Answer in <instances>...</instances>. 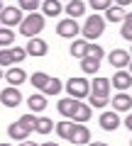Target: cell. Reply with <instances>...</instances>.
<instances>
[{"instance_id":"1","label":"cell","mask_w":132,"mask_h":146,"mask_svg":"<svg viewBox=\"0 0 132 146\" xmlns=\"http://www.w3.org/2000/svg\"><path fill=\"white\" fill-rule=\"evenodd\" d=\"M56 134L64 136V139H69L71 144H88V139H90V131L83 124H74V122H59Z\"/></svg>"},{"instance_id":"2","label":"cell","mask_w":132,"mask_h":146,"mask_svg":"<svg viewBox=\"0 0 132 146\" xmlns=\"http://www.w3.org/2000/svg\"><path fill=\"white\" fill-rule=\"evenodd\" d=\"M42 29H44V17L34 15V12H29V15L20 22V34L29 36V39H34V34H39Z\"/></svg>"},{"instance_id":"3","label":"cell","mask_w":132,"mask_h":146,"mask_svg":"<svg viewBox=\"0 0 132 146\" xmlns=\"http://www.w3.org/2000/svg\"><path fill=\"white\" fill-rule=\"evenodd\" d=\"M103 27H105V22H103L101 15H90L83 25V36L86 39H98L103 34Z\"/></svg>"},{"instance_id":"4","label":"cell","mask_w":132,"mask_h":146,"mask_svg":"<svg viewBox=\"0 0 132 146\" xmlns=\"http://www.w3.org/2000/svg\"><path fill=\"white\" fill-rule=\"evenodd\" d=\"M66 90L71 93V98L81 100V98H86V95L90 93V85H88V80H86V78H69Z\"/></svg>"},{"instance_id":"5","label":"cell","mask_w":132,"mask_h":146,"mask_svg":"<svg viewBox=\"0 0 132 146\" xmlns=\"http://www.w3.org/2000/svg\"><path fill=\"white\" fill-rule=\"evenodd\" d=\"M0 102L5 105V107H17V105L22 102V95H20V90H17L15 85L5 88L3 93H0Z\"/></svg>"},{"instance_id":"6","label":"cell","mask_w":132,"mask_h":146,"mask_svg":"<svg viewBox=\"0 0 132 146\" xmlns=\"http://www.w3.org/2000/svg\"><path fill=\"white\" fill-rule=\"evenodd\" d=\"M27 56V51L25 49H20V46H12L10 51H0V66H10L12 61H22V58Z\"/></svg>"},{"instance_id":"7","label":"cell","mask_w":132,"mask_h":146,"mask_svg":"<svg viewBox=\"0 0 132 146\" xmlns=\"http://www.w3.org/2000/svg\"><path fill=\"white\" fill-rule=\"evenodd\" d=\"M0 22H3V25H10V27L20 25V22H22L20 7H3V12H0Z\"/></svg>"},{"instance_id":"8","label":"cell","mask_w":132,"mask_h":146,"mask_svg":"<svg viewBox=\"0 0 132 146\" xmlns=\"http://www.w3.org/2000/svg\"><path fill=\"white\" fill-rule=\"evenodd\" d=\"M113 107H115V112H130L132 110V98L127 93H117L113 98Z\"/></svg>"},{"instance_id":"9","label":"cell","mask_w":132,"mask_h":146,"mask_svg":"<svg viewBox=\"0 0 132 146\" xmlns=\"http://www.w3.org/2000/svg\"><path fill=\"white\" fill-rule=\"evenodd\" d=\"M56 32L61 36H66V39H71V36L78 34V25H76L74 20H61V22H59V27H56Z\"/></svg>"},{"instance_id":"10","label":"cell","mask_w":132,"mask_h":146,"mask_svg":"<svg viewBox=\"0 0 132 146\" xmlns=\"http://www.w3.org/2000/svg\"><path fill=\"white\" fill-rule=\"evenodd\" d=\"M101 127L105 131H113L120 127V117H117V112H105V115L101 117Z\"/></svg>"},{"instance_id":"11","label":"cell","mask_w":132,"mask_h":146,"mask_svg":"<svg viewBox=\"0 0 132 146\" xmlns=\"http://www.w3.org/2000/svg\"><path fill=\"white\" fill-rule=\"evenodd\" d=\"M93 95H98V98H108V95H110V80H108V78H95L93 80Z\"/></svg>"},{"instance_id":"12","label":"cell","mask_w":132,"mask_h":146,"mask_svg":"<svg viewBox=\"0 0 132 146\" xmlns=\"http://www.w3.org/2000/svg\"><path fill=\"white\" fill-rule=\"evenodd\" d=\"M25 51L32 54V56H44V54H47V42H42V39H29V44H27Z\"/></svg>"},{"instance_id":"13","label":"cell","mask_w":132,"mask_h":146,"mask_svg":"<svg viewBox=\"0 0 132 146\" xmlns=\"http://www.w3.org/2000/svg\"><path fill=\"white\" fill-rule=\"evenodd\" d=\"M76 105H78V100L76 98H64V100H59V112H61L64 117H71L74 115V110H76Z\"/></svg>"},{"instance_id":"14","label":"cell","mask_w":132,"mask_h":146,"mask_svg":"<svg viewBox=\"0 0 132 146\" xmlns=\"http://www.w3.org/2000/svg\"><path fill=\"white\" fill-rule=\"evenodd\" d=\"M110 63H113L115 68L127 66V63H130V54L122 51V49H115V51H110Z\"/></svg>"},{"instance_id":"15","label":"cell","mask_w":132,"mask_h":146,"mask_svg":"<svg viewBox=\"0 0 132 146\" xmlns=\"http://www.w3.org/2000/svg\"><path fill=\"white\" fill-rule=\"evenodd\" d=\"M5 78H7V83H10V85H15V88H17L20 83H25V80H27V73L22 71V68H10V71L5 73Z\"/></svg>"},{"instance_id":"16","label":"cell","mask_w":132,"mask_h":146,"mask_svg":"<svg viewBox=\"0 0 132 146\" xmlns=\"http://www.w3.org/2000/svg\"><path fill=\"white\" fill-rule=\"evenodd\" d=\"M98 68H101V58H93V56L81 58V71L83 73H98Z\"/></svg>"},{"instance_id":"17","label":"cell","mask_w":132,"mask_h":146,"mask_svg":"<svg viewBox=\"0 0 132 146\" xmlns=\"http://www.w3.org/2000/svg\"><path fill=\"white\" fill-rule=\"evenodd\" d=\"M113 85H115L117 90H127L132 85V76L130 73H122V71L115 73V76H113Z\"/></svg>"},{"instance_id":"18","label":"cell","mask_w":132,"mask_h":146,"mask_svg":"<svg viewBox=\"0 0 132 146\" xmlns=\"http://www.w3.org/2000/svg\"><path fill=\"white\" fill-rule=\"evenodd\" d=\"M27 105H29V110L32 112H42L44 107H47V98L44 95H29V100H27Z\"/></svg>"},{"instance_id":"19","label":"cell","mask_w":132,"mask_h":146,"mask_svg":"<svg viewBox=\"0 0 132 146\" xmlns=\"http://www.w3.org/2000/svg\"><path fill=\"white\" fill-rule=\"evenodd\" d=\"M71 119H76V122L90 119V107H88V105H83V102H78V105H76V110H74V115H71Z\"/></svg>"},{"instance_id":"20","label":"cell","mask_w":132,"mask_h":146,"mask_svg":"<svg viewBox=\"0 0 132 146\" xmlns=\"http://www.w3.org/2000/svg\"><path fill=\"white\" fill-rule=\"evenodd\" d=\"M71 56H76V58L88 56V42H86V39H81V42H74V44H71Z\"/></svg>"},{"instance_id":"21","label":"cell","mask_w":132,"mask_h":146,"mask_svg":"<svg viewBox=\"0 0 132 146\" xmlns=\"http://www.w3.org/2000/svg\"><path fill=\"white\" fill-rule=\"evenodd\" d=\"M7 134H10L12 139H20V141H25V139H27V134H29V131H27L25 127L20 124V122H15V124H10V127H7Z\"/></svg>"},{"instance_id":"22","label":"cell","mask_w":132,"mask_h":146,"mask_svg":"<svg viewBox=\"0 0 132 146\" xmlns=\"http://www.w3.org/2000/svg\"><path fill=\"white\" fill-rule=\"evenodd\" d=\"M83 10H86V5L81 0H69V5H66V15H71V20L78 17V15H83Z\"/></svg>"},{"instance_id":"23","label":"cell","mask_w":132,"mask_h":146,"mask_svg":"<svg viewBox=\"0 0 132 146\" xmlns=\"http://www.w3.org/2000/svg\"><path fill=\"white\" fill-rule=\"evenodd\" d=\"M42 10H44V15L54 17V15L61 12V3H59V0H44V3H42Z\"/></svg>"},{"instance_id":"24","label":"cell","mask_w":132,"mask_h":146,"mask_svg":"<svg viewBox=\"0 0 132 146\" xmlns=\"http://www.w3.org/2000/svg\"><path fill=\"white\" fill-rule=\"evenodd\" d=\"M54 127H56V124H54V122L49 119V117H39V119H37V124H34V131H39V134H49V131H52Z\"/></svg>"},{"instance_id":"25","label":"cell","mask_w":132,"mask_h":146,"mask_svg":"<svg viewBox=\"0 0 132 146\" xmlns=\"http://www.w3.org/2000/svg\"><path fill=\"white\" fill-rule=\"evenodd\" d=\"M49 73H32V85L34 88H39V90H44V85L49 83Z\"/></svg>"},{"instance_id":"26","label":"cell","mask_w":132,"mask_h":146,"mask_svg":"<svg viewBox=\"0 0 132 146\" xmlns=\"http://www.w3.org/2000/svg\"><path fill=\"white\" fill-rule=\"evenodd\" d=\"M122 39H127V42H130L132 39V12L130 15H125V20H122Z\"/></svg>"},{"instance_id":"27","label":"cell","mask_w":132,"mask_h":146,"mask_svg":"<svg viewBox=\"0 0 132 146\" xmlns=\"http://www.w3.org/2000/svg\"><path fill=\"white\" fill-rule=\"evenodd\" d=\"M42 93H47V95H56V93H61V80H59V78H52L47 85H44Z\"/></svg>"},{"instance_id":"28","label":"cell","mask_w":132,"mask_h":146,"mask_svg":"<svg viewBox=\"0 0 132 146\" xmlns=\"http://www.w3.org/2000/svg\"><path fill=\"white\" fill-rule=\"evenodd\" d=\"M105 17H108L110 22H122V20H125V12H122L120 7H108Z\"/></svg>"},{"instance_id":"29","label":"cell","mask_w":132,"mask_h":146,"mask_svg":"<svg viewBox=\"0 0 132 146\" xmlns=\"http://www.w3.org/2000/svg\"><path fill=\"white\" fill-rule=\"evenodd\" d=\"M20 124L25 127L27 131H34V124H37V117H32V115H25V117L20 119Z\"/></svg>"},{"instance_id":"30","label":"cell","mask_w":132,"mask_h":146,"mask_svg":"<svg viewBox=\"0 0 132 146\" xmlns=\"http://www.w3.org/2000/svg\"><path fill=\"white\" fill-rule=\"evenodd\" d=\"M20 7L27 10V12H34L39 7V0H20Z\"/></svg>"},{"instance_id":"31","label":"cell","mask_w":132,"mask_h":146,"mask_svg":"<svg viewBox=\"0 0 132 146\" xmlns=\"http://www.w3.org/2000/svg\"><path fill=\"white\" fill-rule=\"evenodd\" d=\"M12 32L10 29H0V46H5V44H12Z\"/></svg>"},{"instance_id":"32","label":"cell","mask_w":132,"mask_h":146,"mask_svg":"<svg viewBox=\"0 0 132 146\" xmlns=\"http://www.w3.org/2000/svg\"><path fill=\"white\" fill-rule=\"evenodd\" d=\"M90 7L93 10H108L110 7V0H90Z\"/></svg>"},{"instance_id":"33","label":"cell","mask_w":132,"mask_h":146,"mask_svg":"<svg viewBox=\"0 0 132 146\" xmlns=\"http://www.w3.org/2000/svg\"><path fill=\"white\" fill-rule=\"evenodd\" d=\"M88 56H93V58H103V49L98 46V44H88Z\"/></svg>"},{"instance_id":"34","label":"cell","mask_w":132,"mask_h":146,"mask_svg":"<svg viewBox=\"0 0 132 146\" xmlns=\"http://www.w3.org/2000/svg\"><path fill=\"white\" fill-rule=\"evenodd\" d=\"M105 102H108V98H98V95L90 98V105H93V107H105Z\"/></svg>"},{"instance_id":"35","label":"cell","mask_w":132,"mask_h":146,"mask_svg":"<svg viewBox=\"0 0 132 146\" xmlns=\"http://www.w3.org/2000/svg\"><path fill=\"white\" fill-rule=\"evenodd\" d=\"M125 127L132 131V115H127V119H125Z\"/></svg>"},{"instance_id":"36","label":"cell","mask_w":132,"mask_h":146,"mask_svg":"<svg viewBox=\"0 0 132 146\" xmlns=\"http://www.w3.org/2000/svg\"><path fill=\"white\" fill-rule=\"evenodd\" d=\"M20 146H37V144H34V141H27V139H25V141H22Z\"/></svg>"},{"instance_id":"37","label":"cell","mask_w":132,"mask_h":146,"mask_svg":"<svg viewBox=\"0 0 132 146\" xmlns=\"http://www.w3.org/2000/svg\"><path fill=\"white\" fill-rule=\"evenodd\" d=\"M115 3H117V5H130L132 0H115Z\"/></svg>"},{"instance_id":"38","label":"cell","mask_w":132,"mask_h":146,"mask_svg":"<svg viewBox=\"0 0 132 146\" xmlns=\"http://www.w3.org/2000/svg\"><path fill=\"white\" fill-rule=\"evenodd\" d=\"M90 146H108V144H101V141H95V144H90Z\"/></svg>"},{"instance_id":"39","label":"cell","mask_w":132,"mask_h":146,"mask_svg":"<svg viewBox=\"0 0 132 146\" xmlns=\"http://www.w3.org/2000/svg\"><path fill=\"white\" fill-rule=\"evenodd\" d=\"M42 146H56V144H42Z\"/></svg>"},{"instance_id":"40","label":"cell","mask_w":132,"mask_h":146,"mask_svg":"<svg viewBox=\"0 0 132 146\" xmlns=\"http://www.w3.org/2000/svg\"><path fill=\"white\" fill-rule=\"evenodd\" d=\"M0 12H3V0H0Z\"/></svg>"},{"instance_id":"41","label":"cell","mask_w":132,"mask_h":146,"mask_svg":"<svg viewBox=\"0 0 132 146\" xmlns=\"http://www.w3.org/2000/svg\"><path fill=\"white\" fill-rule=\"evenodd\" d=\"M130 76H132V63H130Z\"/></svg>"},{"instance_id":"42","label":"cell","mask_w":132,"mask_h":146,"mask_svg":"<svg viewBox=\"0 0 132 146\" xmlns=\"http://www.w3.org/2000/svg\"><path fill=\"white\" fill-rule=\"evenodd\" d=\"M0 146H10V144H0Z\"/></svg>"},{"instance_id":"43","label":"cell","mask_w":132,"mask_h":146,"mask_svg":"<svg viewBox=\"0 0 132 146\" xmlns=\"http://www.w3.org/2000/svg\"><path fill=\"white\" fill-rule=\"evenodd\" d=\"M3 76H5V73H0V78H3Z\"/></svg>"},{"instance_id":"44","label":"cell","mask_w":132,"mask_h":146,"mask_svg":"<svg viewBox=\"0 0 132 146\" xmlns=\"http://www.w3.org/2000/svg\"><path fill=\"white\" fill-rule=\"evenodd\" d=\"M59 3H61V0H59Z\"/></svg>"},{"instance_id":"45","label":"cell","mask_w":132,"mask_h":146,"mask_svg":"<svg viewBox=\"0 0 132 146\" xmlns=\"http://www.w3.org/2000/svg\"><path fill=\"white\" fill-rule=\"evenodd\" d=\"M130 54H132V51H130Z\"/></svg>"}]
</instances>
